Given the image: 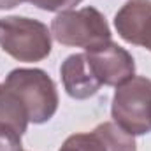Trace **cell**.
<instances>
[{
    "label": "cell",
    "instance_id": "3957f363",
    "mask_svg": "<svg viewBox=\"0 0 151 151\" xmlns=\"http://www.w3.org/2000/svg\"><path fill=\"white\" fill-rule=\"evenodd\" d=\"M51 35L63 46L93 51L111 42V28L100 11L83 7L60 12L51 21Z\"/></svg>",
    "mask_w": 151,
    "mask_h": 151
},
{
    "label": "cell",
    "instance_id": "9c48e42d",
    "mask_svg": "<svg viewBox=\"0 0 151 151\" xmlns=\"http://www.w3.org/2000/svg\"><path fill=\"white\" fill-rule=\"evenodd\" d=\"M104 142L107 151H137V144L132 134L123 130L114 121H104L93 130Z\"/></svg>",
    "mask_w": 151,
    "mask_h": 151
},
{
    "label": "cell",
    "instance_id": "7c38bea8",
    "mask_svg": "<svg viewBox=\"0 0 151 151\" xmlns=\"http://www.w3.org/2000/svg\"><path fill=\"white\" fill-rule=\"evenodd\" d=\"M25 2H30L35 7L47 11V12H63L77 5L81 0H25Z\"/></svg>",
    "mask_w": 151,
    "mask_h": 151
},
{
    "label": "cell",
    "instance_id": "7a4b0ae2",
    "mask_svg": "<svg viewBox=\"0 0 151 151\" xmlns=\"http://www.w3.org/2000/svg\"><path fill=\"white\" fill-rule=\"evenodd\" d=\"M25 106L34 125L49 121L58 109V90L42 69H14L4 81Z\"/></svg>",
    "mask_w": 151,
    "mask_h": 151
},
{
    "label": "cell",
    "instance_id": "30bf717a",
    "mask_svg": "<svg viewBox=\"0 0 151 151\" xmlns=\"http://www.w3.org/2000/svg\"><path fill=\"white\" fill-rule=\"evenodd\" d=\"M60 151H107L102 139L95 134H74L70 137H67V141L63 142V146Z\"/></svg>",
    "mask_w": 151,
    "mask_h": 151
},
{
    "label": "cell",
    "instance_id": "52a82bcc",
    "mask_svg": "<svg viewBox=\"0 0 151 151\" xmlns=\"http://www.w3.org/2000/svg\"><path fill=\"white\" fill-rule=\"evenodd\" d=\"M60 76L65 91L76 100L93 97L102 86L97 76L93 74L86 53H76L67 56L60 67Z\"/></svg>",
    "mask_w": 151,
    "mask_h": 151
},
{
    "label": "cell",
    "instance_id": "8992f818",
    "mask_svg": "<svg viewBox=\"0 0 151 151\" xmlns=\"http://www.w3.org/2000/svg\"><path fill=\"white\" fill-rule=\"evenodd\" d=\"M119 37L151 51V0H130L114 16Z\"/></svg>",
    "mask_w": 151,
    "mask_h": 151
},
{
    "label": "cell",
    "instance_id": "277c9868",
    "mask_svg": "<svg viewBox=\"0 0 151 151\" xmlns=\"http://www.w3.org/2000/svg\"><path fill=\"white\" fill-rule=\"evenodd\" d=\"M114 123L132 135L151 132V79L134 76L116 86L111 106Z\"/></svg>",
    "mask_w": 151,
    "mask_h": 151
},
{
    "label": "cell",
    "instance_id": "4fadbf2b",
    "mask_svg": "<svg viewBox=\"0 0 151 151\" xmlns=\"http://www.w3.org/2000/svg\"><path fill=\"white\" fill-rule=\"evenodd\" d=\"M25 0H0V11H7V9H14L19 4H23Z\"/></svg>",
    "mask_w": 151,
    "mask_h": 151
},
{
    "label": "cell",
    "instance_id": "8fae6325",
    "mask_svg": "<svg viewBox=\"0 0 151 151\" xmlns=\"http://www.w3.org/2000/svg\"><path fill=\"white\" fill-rule=\"evenodd\" d=\"M0 151H23L21 135L7 125H0Z\"/></svg>",
    "mask_w": 151,
    "mask_h": 151
},
{
    "label": "cell",
    "instance_id": "6da1fadb",
    "mask_svg": "<svg viewBox=\"0 0 151 151\" xmlns=\"http://www.w3.org/2000/svg\"><path fill=\"white\" fill-rule=\"evenodd\" d=\"M0 47L18 62H42L51 53V30L32 18H0Z\"/></svg>",
    "mask_w": 151,
    "mask_h": 151
},
{
    "label": "cell",
    "instance_id": "ba28073f",
    "mask_svg": "<svg viewBox=\"0 0 151 151\" xmlns=\"http://www.w3.org/2000/svg\"><path fill=\"white\" fill-rule=\"evenodd\" d=\"M30 119L25 106L18 99V95L5 84H0V125H7L14 128L19 135L27 132Z\"/></svg>",
    "mask_w": 151,
    "mask_h": 151
},
{
    "label": "cell",
    "instance_id": "5b68a950",
    "mask_svg": "<svg viewBox=\"0 0 151 151\" xmlns=\"http://www.w3.org/2000/svg\"><path fill=\"white\" fill-rule=\"evenodd\" d=\"M86 56L100 84L119 86L135 74L134 56L113 40L99 49L86 51Z\"/></svg>",
    "mask_w": 151,
    "mask_h": 151
}]
</instances>
